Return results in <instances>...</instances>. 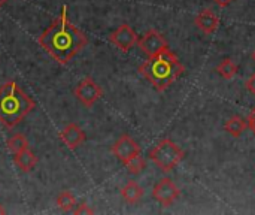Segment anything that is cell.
<instances>
[{"mask_svg": "<svg viewBox=\"0 0 255 215\" xmlns=\"http://www.w3.org/2000/svg\"><path fill=\"white\" fill-rule=\"evenodd\" d=\"M194 24L205 34H212L217 31V28L220 25V18L211 9H203L196 15Z\"/></svg>", "mask_w": 255, "mask_h": 215, "instance_id": "obj_11", "label": "cell"}, {"mask_svg": "<svg viewBox=\"0 0 255 215\" xmlns=\"http://www.w3.org/2000/svg\"><path fill=\"white\" fill-rule=\"evenodd\" d=\"M137 45L139 48L148 55V57H154L157 54H160L161 51L167 49V40L164 39V36L161 33H158L157 30H149L146 31L140 39H137Z\"/></svg>", "mask_w": 255, "mask_h": 215, "instance_id": "obj_9", "label": "cell"}, {"mask_svg": "<svg viewBox=\"0 0 255 215\" xmlns=\"http://www.w3.org/2000/svg\"><path fill=\"white\" fill-rule=\"evenodd\" d=\"M7 148H9V151H10L12 154H16V153H19V151L28 148V141H27L25 136H22V135H19V133H18V135H13L12 138L7 139Z\"/></svg>", "mask_w": 255, "mask_h": 215, "instance_id": "obj_17", "label": "cell"}, {"mask_svg": "<svg viewBox=\"0 0 255 215\" xmlns=\"http://www.w3.org/2000/svg\"><path fill=\"white\" fill-rule=\"evenodd\" d=\"M152 196L163 207H169V205H172L181 196V190L178 189V186L170 178H161L154 186Z\"/></svg>", "mask_w": 255, "mask_h": 215, "instance_id": "obj_8", "label": "cell"}, {"mask_svg": "<svg viewBox=\"0 0 255 215\" xmlns=\"http://www.w3.org/2000/svg\"><path fill=\"white\" fill-rule=\"evenodd\" d=\"M184 151L170 139H161L149 153V159L163 172H170L184 160Z\"/></svg>", "mask_w": 255, "mask_h": 215, "instance_id": "obj_4", "label": "cell"}, {"mask_svg": "<svg viewBox=\"0 0 255 215\" xmlns=\"http://www.w3.org/2000/svg\"><path fill=\"white\" fill-rule=\"evenodd\" d=\"M75 97L87 108H91L103 94L100 85L91 79V78H84L76 87H75Z\"/></svg>", "mask_w": 255, "mask_h": 215, "instance_id": "obj_5", "label": "cell"}, {"mask_svg": "<svg viewBox=\"0 0 255 215\" xmlns=\"http://www.w3.org/2000/svg\"><path fill=\"white\" fill-rule=\"evenodd\" d=\"M217 6H220V7H227L232 1H235V0H212Z\"/></svg>", "mask_w": 255, "mask_h": 215, "instance_id": "obj_22", "label": "cell"}, {"mask_svg": "<svg viewBox=\"0 0 255 215\" xmlns=\"http://www.w3.org/2000/svg\"><path fill=\"white\" fill-rule=\"evenodd\" d=\"M145 166H146V162H145V159H143L140 154L136 156V157H133L131 160H128V162L126 163L127 172L131 174V175H139V174L145 169Z\"/></svg>", "mask_w": 255, "mask_h": 215, "instance_id": "obj_18", "label": "cell"}, {"mask_svg": "<svg viewBox=\"0 0 255 215\" xmlns=\"http://www.w3.org/2000/svg\"><path fill=\"white\" fill-rule=\"evenodd\" d=\"M112 154L121 162V163H127L128 160H131L133 157L140 154V145L128 135H121L118 138V141L112 145L111 148Z\"/></svg>", "mask_w": 255, "mask_h": 215, "instance_id": "obj_6", "label": "cell"}, {"mask_svg": "<svg viewBox=\"0 0 255 215\" xmlns=\"http://www.w3.org/2000/svg\"><path fill=\"white\" fill-rule=\"evenodd\" d=\"M57 205L63 210V211H73L75 210V207H76V199H75V196L72 195V192H69V190H64V192H61L60 195H58V198H57Z\"/></svg>", "mask_w": 255, "mask_h": 215, "instance_id": "obj_16", "label": "cell"}, {"mask_svg": "<svg viewBox=\"0 0 255 215\" xmlns=\"http://www.w3.org/2000/svg\"><path fill=\"white\" fill-rule=\"evenodd\" d=\"M184 70L182 63L169 48L149 57L139 67L142 76L146 78L157 91H166L184 73Z\"/></svg>", "mask_w": 255, "mask_h": 215, "instance_id": "obj_2", "label": "cell"}, {"mask_svg": "<svg viewBox=\"0 0 255 215\" xmlns=\"http://www.w3.org/2000/svg\"><path fill=\"white\" fill-rule=\"evenodd\" d=\"M247 127H248L247 120H245V118H242L241 115H235V117H232V118H230V120H227V121H226V124H224L226 132H227L230 136H233V138H241V136H242V133L247 130Z\"/></svg>", "mask_w": 255, "mask_h": 215, "instance_id": "obj_14", "label": "cell"}, {"mask_svg": "<svg viewBox=\"0 0 255 215\" xmlns=\"http://www.w3.org/2000/svg\"><path fill=\"white\" fill-rule=\"evenodd\" d=\"M6 1H7V0H0V7H1V6H3V4L6 3Z\"/></svg>", "mask_w": 255, "mask_h": 215, "instance_id": "obj_24", "label": "cell"}, {"mask_svg": "<svg viewBox=\"0 0 255 215\" xmlns=\"http://www.w3.org/2000/svg\"><path fill=\"white\" fill-rule=\"evenodd\" d=\"M109 42L112 45H115L121 52H128L136 43H137V34L136 31L128 25V24H123L120 25L117 30H114L109 34Z\"/></svg>", "mask_w": 255, "mask_h": 215, "instance_id": "obj_7", "label": "cell"}, {"mask_svg": "<svg viewBox=\"0 0 255 215\" xmlns=\"http://www.w3.org/2000/svg\"><path fill=\"white\" fill-rule=\"evenodd\" d=\"M247 88H248V91L255 96V73H253L250 78H248V81H247Z\"/></svg>", "mask_w": 255, "mask_h": 215, "instance_id": "obj_21", "label": "cell"}, {"mask_svg": "<svg viewBox=\"0 0 255 215\" xmlns=\"http://www.w3.org/2000/svg\"><path fill=\"white\" fill-rule=\"evenodd\" d=\"M39 45L60 64H67L88 43L87 36L67 18V7L63 6L58 18L39 36Z\"/></svg>", "mask_w": 255, "mask_h": 215, "instance_id": "obj_1", "label": "cell"}, {"mask_svg": "<svg viewBox=\"0 0 255 215\" xmlns=\"http://www.w3.org/2000/svg\"><path fill=\"white\" fill-rule=\"evenodd\" d=\"M73 214H76V215H81V214H88V215H91V214H94V211L87 205V204H81V205H78V208H75L73 210Z\"/></svg>", "mask_w": 255, "mask_h": 215, "instance_id": "obj_19", "label": "cell"}, {"mask_svg": "<svg viewBox=\"0 0 255 215\" xmlns=\"http://www.w3.org/2000/svg\"><path fill=\"white\" fill-rule=\"evenodd\" d=\"M15 157H13V162H15V165L22 171V172H30V171H33V168L36 166V163H37V157L34 156V153L30 150V148H25V150H22V151H19V153H16V154H13Z\"/></svg>", "mask_w": 255, "mask_h": 215, "instance_id": "obj_12", "label": "cell"}, {"mask_svg": "<svg viewBox=\"0 0 255 215\" xmlns=\"http://www.w3.org/2000/svg\"><path fill=\"white\" fill-rule=\"evenodd\" d=\"M34 108V100L15 81H7L0 87V123L7 129L18 126Z\"/></svg>", "mask_w": 255, "mask_h": 215, "instance_id": "obj_3", "label": "cell"}, {"mask_svg": "<svg viewBox=\"0 0 255 215\" xmlns=\"http://www.w3.org/2000/svg\"><path fill=\"white\" fill-rule=\"evenodd\" d=\"M253 60H254V63H255V49H254V52H253Z\"/></svg>", "mask_w": 255, "mask_h": 215, "instance_id": "obj_25", "label": "cell"}, {"mask_svg": "<svg viewBox=\"0 0 255 215\" xmlns=\"http://www.w3.org/2000/svg\"><path fill=\"white\" fill-rule=\"evenodd\" d=\"M217 72H218V75L223 78V79H233L235 78V75H236V72H238V66H236V63L233 61V60H230V58H226V60H223L220 64H218V67H217Z\"/></svg>", "mask_w": 255, "mask_h": 215, "instance_id": "obj_15", "label": "cell"}, {"mask_svg": "<svg viewBox=\"0 0 255 215\" xmlns=\"http://www.w3.org/2000/svg\"><path fill=\"white\" fill-rule=\"evenodd\" d=\"M3 214H6V210L0 205V215H3Z\"/></svg>", "mask_w": 255, "mask_h": 215, "instance_id": "obj_23", "label": "cell"}, {"mask_svg": "<svg viewBox=\"0 0 255 215\" xmlns=\"http://www.w3.org/2000/svg\"><path fill=\"white\" fill-rule=\"evenodd\" d=\"M247 124L251 129V132L255 135V106L251 109V112H250V115L247 118Z\"/></svg>", "mask_w": 255, "mask_h": 215, "instance_id": "obj_20", "label": "cell"}, {"mask_svg": "<svg viewBox=\"0 0 255 215\" xmlns=\"http://www.w3.org/2000/svg\"><path fill=\"white\" fill-rule=\"evenodd\" d=\"M60 139L67 145L69 150H76L78 147H81V145L85 142L87 136H85L84 130H82L78 124L69 123V124L60 132Z\"/></svg>", "mask_w": 255, "mask_h": 215, "instance_id": "obj_10", "label": "cell"}, {"mask_svg": "<svg viewBox=\"0 0 255 215\" xmlns=\"http://www.w3.org/2000/svg\"><path fill=\"white\" fill-rule=\"evenodd\" d=\"M143 189L136 183V181H128L123 189H121V196L126 202L128 204H137L143 198Z\"/></svg>", "mask_w": 255, "mask_h": 215, "instance_id": "obj_13", "label": "cell"}]
</instances>
